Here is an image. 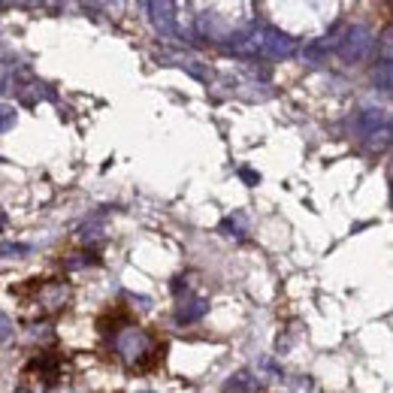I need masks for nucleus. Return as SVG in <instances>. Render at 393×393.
Returning <instances> with one entry per match:
<instances>
[{
	"label": "nucleus",
	"instance_id": "1",
	"mask_svg": "<svg viewBox=\"0 0 393 393\" xmlns=\"http://www.w3.org/2000/svg\"><path fill=\"white\" fill-rule=\"evenodd\" d=\"M296 40L279 27H254L249 34H239L233 42L236 55H251V58H290L296 55Z\"/></svg>",
	"mask_w": 393,
	"mask_h": 393
},
{
	"label": "nucleus",
	"instance_id": "2",
	"mask_svg": "<svg viewBox=\"0 0 393 393\" xmlns=\"http://www.w3.org/2000/svg\"><path fill=\"white\" fill-rule=\"evenodd\" d=\"M372 46H375L372 34H369V27H363V25H351L345 34H342V40H336V52H339L342 61H348V64L366 61L369 52H372Z\"/></svg>",
	"mask_w": 393,
	"mask_h": 393
},
{
	"label": "nucleus",
	"instance_id": "3",
	"mask_svg": "<svg viewBox=\"0 0 393 393\" xmlns=\"http://www.w3.org/2000/svg\"><path fill=\"white\" fill-rule=\"evenodd\" d=\"M145 10L151 12V25H155V31L161 36H176L179 34V18H176V6L173 3H149Z\"/></svg>",
	"mask_w": 393,
	"mask_h": 393
},
{
	"label": "nucleus",
	"instance_id": "4",
	"mask_svg": "<svg viewBox=\"0 0 393 393\" xmlns=\"http://www.w3.org/2000/svg\"><path fill=\"white\" fill-rule=\"evenodd\" d=\"M206 312H209V300L196 296V300H191L188 305H181V309L176 312V321H179V324H194V321H200Z\"/></svg>",
	"mask_w": 393,
	"mask_h": 393
},
{
	"label": "nucleus",
	"instance_id": "5",
	"mask_svg": "<svg viewBox=\"0 0 393 393\" xmlns=\"http://www.w3.org/2000/svg\"><path fill=\"white\" fill-rule=\"evenodd\" d=\"M142 348H145V336L142 333H136V330H130L125 339H121V354H125V357H140L142 354Z\"/></svg>",
	"mask_w": 393,
	"mask_h": 393
},
{
	"label": "nucleus",
	"instance_id": "6",
	"mask_svg": "<svg viewBox=\"0 0 393 393\" xmlns=\"http://www.w3.org/2000/svg\"><path fill=\"white\" fill-rule=\"evenodd\" d=\"M375 88H381L384 94L390 91V61L384 58L381 64H378V70H375Z\"/></svg>",
	"mask_w": 393,
	"mask_h": 393
},
{
	"label": "nucleus",
	"instance_id": "7",
	"mask_svg": "<svg viewBox=\"0 0 393 393\" xmlns=\"http://www.w3.org/2000/svg\"><path fill=\"white\" fill-rule=\"evenodd\" d=\"M12 336H16V324H12V318L6 315V312H0V345L10 342Z\"/></svg>",
	"mask_w": 393,
	"mask_h": 393
},
{
	"label": "nucleus",
	"instance_id": "8",
	"mask_svg": "<svg viewBox=\"0 0 393 393\" xmlns=\"http://www.w3.org/2000/svg\"><path fill=\"white\" fill-rule=\"evenodd\" d=\"M16 254H27V245H21V242H0V260H3V257H16Z\"/></svg>",
	"mask_w": 393,
	"mask_h": 393
},
{
	"label": "nucleus",
	"instance_id": "9",
	"mask_svg": "<svg viewBox=\"0 0 393 393\" xmlns=\"http://www.w3.org/2000/svg\"><path fill=\"white\" fill-rule=\"evenodd\" d=\"M239 176H242L245 181H249V185H257V181H260V176H257V173H254V170H249V166H242V170H239Z\"/></svg>",
	"mask_w": 393,
	"mask_h": 393
},
{
	"label": "nucleus",
	"instance_id": "10",
	"mask_svg": "<svg viewBox=\"0 0 393 393\" xmlns=\"http://www.w3.org/2000/svg\"><path fill=\"white\" fill-rule=\"evenodd\" d=\"M142 393H155V390H142Z\"/></svg>",
	"mask_w": 393,
	"mask_h": 393
}]
</instances>
